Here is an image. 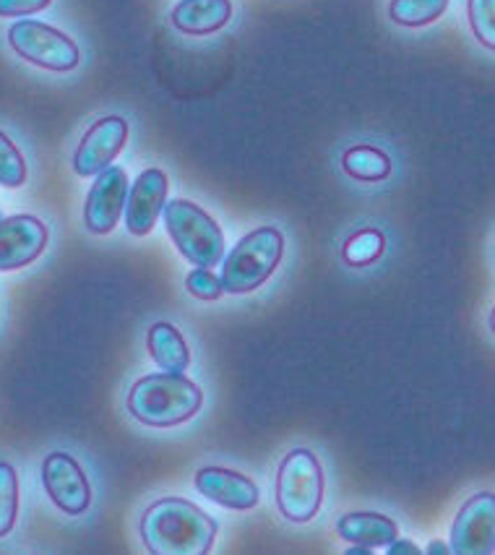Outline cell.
I'll return each mask as SVG.
<instances>
[{
	"instance_id": "obj_24",
	"label": "cell",
	"mask_w": 495,
	"mask_h": 555,
	"mask_svg": "<svg viewBox=\"0 0 495 555\" xmlns=\"http://www.w3.org/2000/svg\"><path fill=\"white\" fill-rule=\"evenodd\" d=\"M53 5V0H0V16L14 18V16H29L37 11H44Z\"/></svg>"
},
{
	"instance_id": "obj_12",
	"label": "cell",
	"mask_w": 495,
	"mask_h": 555,
	"mask_svg": "<svg viewBox=\"0 0 495 555\" xmlns=\"http://www.w3.org/2000/svg\"><path fill=\"white\" fill-rule=\"evenodd\" d=\"M167 191H170V178L159 167H149L136 178V183L128 189L126 202V228L131 235L144 237L149 235L162 215L167 204Z\"/></svg>"
},
{
	"instance_id": "obj_18",
	"label": "cell",
	"mask_w": 495,
	"mask_h": 555,
	"mask_svg": "<svg viewBox=\"0 0 495 555\" xmlns=\"http://www.w3.org/2000/svg\"><path fill=\"white\" fill-rule=\"evenodd\" d=\"M386 250V235L376 228H363L352 232L342 243V261L350 269H365L373 267Z\"/></svg>"
},
{
	"instance_id": "obj_16",
	"label": "cell",
	"mask_w": 495,
	"mask_h": 555,
	"mask_svg": "<svg viewBox=\"0 0 495 555\" xmlns=\"http://www.w3.org/2000/svg\"><path fill=\"white\" fill-rule=\"evenodd\" d=\"M146 347H149L152 360L162 371L170 373H185L191 365V350L185 345L183 334L175 326L167 324V321H157L146 332Z\"/></svg>"
},
{
	"instance_id": "obj_28",
	"label": "cell",
	"mask_w": 495,
	"mask_h": 555,
	"mask_svg": "<svg viewBox=\"0 0 495 555\" xmlns=\"http://www.w3.org/2000/svg\"><path fill=\"white\" fill-rule=\"evenodd\" d=\"M487 326H491V332L495 334V308H493V313H491V319H487Z\"/></svg>"
},
{
	"instance_id": "obj_27",
	"label": "cell",
	"mask_w": 495,
	"mask_h": 555,
	"mask_svg": "<svg viewBox=\"0 0 495 555\" xmlns=\"http://www.w3.org/2000/svg\"><path fill=\"white\" fill-rule=\"evenodd\" d=\"M373 551L370 547H363V545H352L350 551H347V555H370Z\"/></svg>"
},
{
	"instance_id": "obj_22",
	"label": "cell",
	"mask_w": 495,
	"mask_h": 555,
	"mask_svg": "<svg viewBox=\"0 0 495 555\" xmlns=\"http://www.w3.org/2000/svg\"><path fill=\"white\" fill-rule=\"evenodd\" d=\"M467 18L482 48L495 53V0H467Z\"/></svg>"
},
{
	"instance_id": "obj_19",
	"label": "cell",
	"mask_w": 495,
	"mask_h": 555,
	"mask_svg": "<svg viewBox=\"0 0 495 555\" xmlns=\"http://www.w3.org/2000/svg\"><path fill=\"white\" fill-rule=\"evenodd\" d=\"M448 0H391L389 16L400 27H428L446 14Z\"/></svg>"
},
{
	"instance_id": "obj_21",
	"label": "cell",
	"mask_w": 495,
	"mask_h": 555,
	"mask_svg": "<svg viewBox=\"0 0 495 555\" xmlns=\"http://www.w3.org/2000/svg\"><path fill=\"white\" fill-rule=\"evenodd\" d=\"M27 159L18 146L0 131V185L5 189H22L27 183Z\"/></svg>"
},
{
	"instance_id": "obj_15",
	"label": "cell",
	"mask_w": 495,
	"mask_h": 555,
	"mask_svg": "<svg viewBox=\"0 0 495 555\" xmlns=\"http://www.w3.org/2000/svg\"><path fill=\"white\" fill-rule=\"evenodd\" d=\"M337 534L344 542H352V545L370 547V551H378V547H389L391 542L400 538V527L391 516L378 514V512H352L344 514L342 519L337 521Z\"/></svg>"
},
{
	"instance_id": "obj_10",
	"label": "cell",
	"mask_w": 495,
	"mask_h": 555,
	"mask_svg": "<svg viewBox=\"0 0 495 555\" xmlns=\"http://www.w3.org/2000/svg\"><path fill=\"white\" fill-rule=\"evenodd\" d=\"M128 141V120L120 115H105L83 133L74 152V170L81 178L100 176L123 152Z\"/></svg>"
},
{
	"instance_id": "obj_23",
	"label": "cell",
	"mask_w": 495,
	"mask_h": 555,
	"mask_svg": "<svg viewBox=\"0 0 495 555\" xmlns=\"http://www.w3.org/2000/svg\"><path fill=\"white\" fill-rule=\"evenodd\" d=\"M185 287H188V293L198 300H220L224 295L220 276L204 267H196L188 276H185Z\"/></svg>"
},
{
	"instance_id": "obj_13",
	"label": "cell",
	"mask_w": 495,
	"mask_h": 555,
	"mask_svg": "<svg viewBox=\"0 0 495 555\" xmlns=\"http://www.w3.org/2000/svg\"><path fill=\"white\" fill-rule=\"evenodd\" d=\"M193 486L204 499L220 503L230 512H250L259 506V486L248 475L227 467H201L193 477Z\"/></svg>"
},
{
	"instance_id": "obj_11",
	"label": "cell",
	"mask_w": 495,
	"mask_h": 555,
	"mask_svg": "<svg viewBox=\"0 0 495 555\" xmlns=\"http://www.w3.org/2000/svg\"><path fill=\"white\" fill-rule=\"evenodd\" d=\"M50 230L42 219L16 215L0 219V271L29 267L48 248Z\"/></svg>"
},
{
	"instance_id": "obj_25",
	"label": "cell",
	"mask_w": 495,
	"mask_h": 555,
	"mask_svg": "<svg viewBox=\"0 0 495 555\" xmlns=\"http://www.w3.org/2000/svg\"><path fill=\"white\" fill-rule=\"evenodd\" d=\"M389 553H391V555H420V547L413 545V542H409V540H400V538H396V540L389 545Z\"/></svg>"
},
{
	"instance_id": "obj_3",
	"label": "cell",
	"mask_w": 495,
	"mask_h": 555,
	"mask_svg": "<svg viewBox=\"0 0 495 555\" xmlns=\"http://www.w3.org/2000/svg\"><path fill=\"white\" fill-rule=\"evenodd\" d=\"M285 256V235L276 228H259L222 258V289L230 295H248L259 289L279 267Z\"/></svg>"
},
{
	"instance_id": "obj_6",
	"label": "cell",
	"mask_w": 495,
	"mask_h": 555,
	"mask_svg": "<svg viewBox=\"0 0 495 555\" xmlns=\"http://www.w3.org/2000/svg\"><path fill=\"white\" fill-rule=\"evenodd\" d=\"M9 44L31 66L53 70V74H68L81 63L79 44L70 40L66 31L35 22V18L11 24Z\"/></svg>"
},
{
	"instance_id": "obj_26",
	"label": "cell",
	"mask_w": 495,
	"mask_h": 555,
	"mask_svg": "<svg viewBox=\"0 0 495 555\" xmlns=\"http://www.w3.org/2000/svg\"><path fill=\"white\" fill-rule=\"evenodd\" d=\"M428 555H446V553H452V547H448V545H443V542L441 540H435V542H430V545H428V551H426Z\"/></svg>"
},
{
	"instance_id": "obj_20",
	"label": "cell",
	"mask_w": 495,
	"mask_h": 555,
	"mask_svg": "<svg viewBox=\"0 0 495 555\" xmlns=\"http://www.w3.org/2000/svg\"><path fill=\"white\" fill-rule=\"evenodd\" d=\"M18 519V475L11 462H0V538L11 532Z\"/></svg>"
},
{
	"instance_id": "obj_2",
	"label": "cell",
	"mask_w": 495,
	"mask_h": 555,
	"mask_svg": "<svg viewBox=\"0 0 495 555\" xmlns=\"http://www.w3.org/2000/svg\"><path fill=\"white\" fill-rule=\"evenodd\" d=\"M204 404V391L183 373H149L128 391V412L149 428H175L188 423Z\"/></svg>"
},
{
	"instance_id": "obj_7",
	"label": "cell",
	"mask_w": 495,
	"mask_h": 555,
	"mask_svg": "<svg viewBox=\"0 0 495 555\" xmlns=\"http://www.w3.org/2000/svg\"><path fill=\"white\" fill-rule=\"evenodd\" d=\"M42 486L48 499L68 516H81L92 506V486L81 464L66 451H53L42 462Z\"/></svg>"
},
{
	"instance_id": "obj_17",
	"label": "cell",
	"mask_w": 495,
	"mask_h": 555,
	"mask_svg": "<svg viewBox=\"0 0 495 555\" xmlns=\"http://www.w3.org/2000/svg\"><path fill=\"white\" fill-rule=\"evenodd\" d=\"M342 170L350 178L360 180V183H381L391 176L394 165H391L389 154L378 150V146L355 144L342 152Z\"/></svg>"
},
{
	"instance_id": "obj_8",
	"label": "cell",
	"mask_w": 495,
	"mask_h": 555,
	"mask_svg": "<svg viewBox=\"0 0 495 555\" xmlns=\"http://www.w3.org/2000/svg\"><path fill=\"white\" fill-rule=\"evenodd\" d=\"M448 547L456 555L495 553V493L482 490L459 508Z\"/></svg>"
},
{
	"instance_id": "obj_1",
	"label": "cell",
	"mask_w": 495,
	"mask_h": 555,
	"mask_svg": "<svg viewBox=\"0 0 495 555\" xmlns=\"http://www.w3.org/2000/svg\"><path fill=\"white\" fill-rule=\"evenodd\" d=\"M217 519L185 499H159L141 516V540L154 555H207Z\"/></svg>"
},
{
	"instance_id": "obj_14",
	"label": "cell",
	"mask_w": 495,
	"mask_h": 555,
	"mask_svg": "<svg viewBox=\"0 0 495 555\" xmlns=\"http://www.w3.org/2000/svg\"><path fill=\"white\" fill-rule=\"evenodd\" d=\"M233 18V0H180L172 9V27L191 37H207L227 27Z\"/></svg>"
},
{
	"instance_id": "obj_4",
	"label": "cell",
	"mask_w": 495,
	"mask_h": 555,
	"mask_svg": "<svg viewBox=\"0 0 495 555\" xmlns=\"http://www.w3.org/2000/svg\"><path fill=\"white\" fill-rule=\"evenodd\" d=\"M324 503V467L311 449H292L276 469V508L287 521L308 525Z\"/></svg>"
},
{
	"instance_id": "obj_5",
	"label": "cell",
	"mask_w": 495,
	"mask_h": 555,
	"mask_svg": "<svg viewBox=\"0 0 495 555\" xmlns=\"http://www.w3.org/2000/svg\"><path fill=\"white\" fill-rule=\"evenodd\" d=\"M167 235L193 267L214 269L224 258V232L217 219L188 198H172L162 209Z\"/></svg>"
},
{
	"instance_id": "obj_9",
	"label": "cell",
	"mask_w": 495,
	"mask_h": 555,
	"mask_svg": "<svg viewBox=\"0 0 495 555\" xmlns=\"http://www.w3.org/2000/svg\"><path fill=\"white\" fill-rule=\"evenodd\" d=\"M128 202V176L123 167H105L94 176L89 189L87 204H83V224L94 235H110L118 228L120 217Z\"/></svg>"
}]
</instances>
